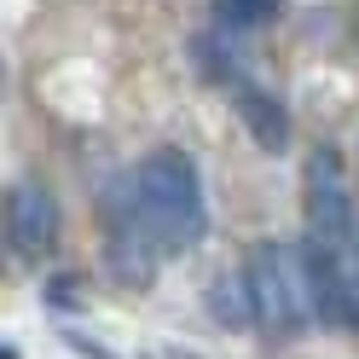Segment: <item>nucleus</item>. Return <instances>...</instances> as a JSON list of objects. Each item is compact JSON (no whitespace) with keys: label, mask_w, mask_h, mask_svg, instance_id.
<instances>
[{"label":"nucleus","mask_w":359,"mask_h":359,"mask_svg":"<svg viewBox=\"0 0 359 359\" xmlns=\"http://www.w3.org/2000/svg\"><path fill=\"white\" fill-rule=\"evenodd\" d=\"M133 197H140V215H145L151 238L163 243V255H186L203 243L209 197H203V174H197L191 151H180V145L145 151L140 168H133Z\"/></svg>","instance_id":"1"},{"label":"nucleus","mask_w":359,"mask_h":359,"mask_svg":"<svg viewBox=\"0 0 359 359\" xmlns=\"http://www.w3.org/2000/svg\"><path fill=\"white\" fill-rule=\"evenodd\" d=\"M243 278H250V302H255V325L266 336H296L313 325L307 307V278H302V255L284 238H261L243 255Z\"/></svg>","instance_id":"2"},{"label":"nucleus","mask_w":359,"mask_h":359,"mask_svg":"<svg viewBox=\"0 0 359 359\" xmlns=\"http://www.w3.org/2000/svg\"><path fill=\"white\" fill-rule=\"evenodd\" d=\"M302 209H307V232L336 243V250H359V203L348 186V163L336 145H313L307 151V186H302Z\"/></svg>","instance_id":"3"},{"label":"nucleus","mask_w":359,"mask_h":359,"mask_svg":"<svg viewBox=\"0 0 359 359\" xmlns=\"http://www.w3.org/2000/svg\"><path fill=\"white\" fill-rule=\"evenodd\" d=\"M104 261L116 273V284H133V290H145L156 278V261H163V243L151 238L145 215H140V197H133V174L104 203Z\"/></svg>","instance_id":"4"},{"label":"nucleus","mask_w":359,"mask_h":359,"mask_svg":"<svg viewBox=\"0 0 359 359\" xmlns=\"http://www.w3.org/2000/svg\"><path fill=\"white\" fill-rule=\"evenodd\" d=\"M58 238H64V215H58L53 186L47 180H12V191H6V250H12V261L47 266L58 255Z\"/></svg>","instance_id":"5"},{"label":"nucleus","mask_w":359,"mask_h":359,"mask_svg":"<svg viewBox=\"0 0 359 359\" xmlns=\"http://www.w3.org/2000/svg\"><path fill=\"white\" fill-rule=\"evenodd\" d=\"M232 93V104H238V116H243V128H250V140L261 145V151H290V110H284V99L273 93V87H261L255 76H243V81H232L226 87Z\"/></svg>","instance_id":"6"},{"label":"nucleus","mask_w":359,"mask_h":359,"mask_svg":"<svg viewBox=\"0 0 359 359\" xmlns=\"http://www.w3.org/2000/svg\"><path fill=\"white\" fill-rule=\"evenodd\" d=\"M209 313L220 330H250L255 325V302H250V278H243V266H232V273H220L209 284Z\"/></svg>","instance_id":"7"},{"label":"nucleus","mask_w":359,"mask_h":359,"mask_svg":"<svg viewBox=\"0 0 359 359\" xmlns=\"http://www.w3.org/2000/svg\"><path fill=\"white\" fill-rule=\"evenodd\" d=\"M278 18V0H215V24L226 35H255Z\"/></svg>","instance_id":"8"},{"label":"nucleus","mask_w":359,"mask_h":359,"mask_svg":"<svg viewBox=\"0 0 359 359\" xmlns=\"http://www.w3.org/2000/svg\"><path fill=\"white\" fill-rule=\"evenodd\" d=\"M64 342H70L76 353H87V359H116V353H110L104 342H93V336H81V330H64Z\"/></svg>","instance_id":"9"},{"label":"nucleus","mask_w":359,"mask_h":359,"mask_svg":"<svg viewBox=\"0 0 359 359\" xmlns=\"http://www.w3.org/2000/svg\"><path fill=\"white\" fill-rule=\"evenodd\" d=\"M47 302H53L58 313H70V307H76V284H70V278H53V284H47Z\"/></svg>","instance_id":"10"},{"label":"nucleus","mask_w":359,"mask_h":359,"mask_svg":"<svg viewBox=\"0 0 359 359\" xmlns=\"http://www.w3.org/2000/svg\"><path fill=\"white\" fill-rule=\"evenodd\" d=\"M348 325H359V250H353V284H348Z\"/></svg>","instance_id":"11"},{"label":"nucleus","mask_w":359,"mask_h":359,"mask_svg":"<svg viewBox=\"0 0 359 359\" xmlns=\"http://www.w3.org/2000/svg\"><path fill=\"white\" fill-rule=\"evenodd\" d=\"M0 359H18V348H12V342H6V348H0Z\"/></svg>","instance_id":"12"}]
</instances>
